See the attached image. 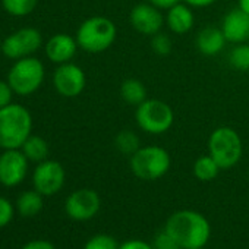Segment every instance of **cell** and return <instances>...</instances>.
<instances>
[{
	"label": "cell",
	"mask_w": 249,
	"mask_h": 249,
	"mask_svg": "<svg viewBox=\"0 0 249 249\" xmlns=\"http://www.w3.org/2000/svg\"><path fill=\"white\" fill-rule=\"evenodd\" d=\"M164 230L179 243L182 249L204 248L211 236L210 221L198 211L180 210L173 213L167 221Z\"/></svg>",
	"instance_id": "1"
},
{
	"label": "cell",
	"mask_w": 249,
	"mask_h": 249,
	"mask_svg": "<svg viewBox=\"0 0 249 249\" xmlns=\"http://www.w3.org/2000/svg\"><path fill=\"white\" fill-rule=\"evenodd\" d=\"M33 117L21 104H8L0 108V148L19 150L31 135Z\"/></svg>",
	"instance_id": "2"
},
{
	"label": "cell",
	"mask_w": 249,
	"mask_h": 249,
	"mask_svg": "<svg viewBox=\"0 0 249 249\" xmlns=\"http://www.w3.org/2000/svg\"><path fill=\"white\" fill-rule=\"evenodd\" d=\"M117 36L116 24L106 17L85 19L76 31V43L87 53H103L111 47Z\"/></svg>",
	"instance_id": "3"
},
{
	"label": "cell",
	"mask_w": 249,
	"mask_h": 249,
	"mask_svg": "<svg viewBox=\"0 0 249 249\" xmlns=\"http://www.w3.org/2000/svg\"><path fill=\"white\" fill-rule=\"evenodd\" d=\"M207 148L208 154L217 161L221 170L234 167L243 154L242 140L230 126H220L214 129L208 138Z\"/></svg>",
	"instance_id": "4"
},
{
	"label": "cell",
	"mask_w": 249,
	"mask_h": 249,
	"mask_svg": "<svg viewBox=\"0 0 249 249\" xmlns=\"http://www.w3.org/2000/svg\"><path fill=\"white\" fill-rule=\"evenodd\" d=\"M135 122L138 128L150 135L166 134L175 122L173 108L163 100L147 98L135 110Z\"/></svg>",
	"instance_id": "5"
},
{
	"label": "cell",
	"mask_w": 249,
	"mask_h": 249,
	"mask_svg": "<svg viewBox=\"0 0 249 249\" xmlns=\"http://www.w3.org/2000/svg\"><path fill=\"white\" fill-rule=\"evenodd\" d=\"M131 170L141 180H157L163 178L172 164L170 154L159 145L141 147L131 156Z\"/></svg>",
	"instance_id": "6"
},
{
	"label": "cell",
	"mask_w": 249,
	"mask_h": 249,
	"mask_svg": "<svg viewBox=\"0 0 249 249\" xmlns=\"http://www.w3.org/2000/svg\"><path fill=\"white\" fill-rule=\"evenodd\" d=\"M44 81V66L36 57L19 59L8 73V84L18 95L36 92Z\"/></svg>",
	"instance_id": "7"
},
{
	"label": "cell",
	"mask_w": 249,
	"mask_h": 249,
	"mask_svg": "<svg viewBox=\"0 0 249 249\" xmlns=\"http://www.w3.org/2000/svg\"><path fill=\"white\" fill-rule=\"evenodd\" d=\"M43 43V37L36 28H21L6 37L2 43V53L9 59H24L36 53Z\"/></svg>",
	"instance_id": "8"
},
{
	"label": "cell",
	"mask_w": 249,
	"mask_h": 249,
	"mask_svg": "<svg viewBox=\"0 0 249 249\" xmlns=\"http://www.w3.org/2000/svg\"><path fill=\"white\" fill-rule=\"evenodd\" d=\"M66 173L63 166L54 160H44L38 163L33 175L34 189L43 196H52L57 194L65 185Z\"/></svg>",
	"instance_id": "9"
},
{
	"label": "cell",
	"mask_w": 249,
	"mask_h": 249,
	"mask_svg": "<svg viewBox=\"0 0 249 249\" xmlns=\"http://www.w3.org/2000/svg\"><path fill=\"white\" fill-rule=\"evenodd\" d=\"M101 207L98 194L92 189L84 188L72 192L65 202L66 214L75 221H88L97 215Z\"/></svg>",
	"instance_id": "10"
},
{
	"label": "cell",
	"mask_w": 249,
	"mask_h": 249,
	"mask_svg": "<svg viewBox=\"0 0 249 249\" xmlns=\"http://www.w3.org/2000/svg\"><path fill=\"white\" fill-rule=\"evenodd\" d=\"M53 84L56 91L66 97V98H73L78 97L87 84V78H85V72L82 71V68H79L75 63H62L59 65V68L54 71L53 75Z\"/></svg>",
	"instance_id": "11"
},
{
	"label": "cell",
	"mask_w": 249,
	"mask_h": 249,
	"mask_svg": "<svg viewBox=\"0 0 249 249\" xmlns=\"http://www.w3.org/2000/svg\"><path fill=\"white\" fill-rule=\"evenodd\" d=\"M164 21L166 18L163 17L161 9L156 8L148 2L135 5L129 14V22L132 28L137 33L148 37H153L160 33L164 25Z\"/></svg>",
	"instance_id": "12"
},
{
	"label": "cell",
	"mask_w": 249,
	"mask_h": 249,
	"mask_svg": "<svg viewBox=\"0 0 249 249\" xmlns=\"http://www.w3.org/2000/svg\"><path fill=\"white\" fill-rule=\"evenodd\" d=\"M28 159L19 150H5L0 156V183L8 188L19 185L28 172Z\"/></svg>",
	"instance_id": "13"
},
{
	"label": "cell",
	"mask_w": 249,
	"mask_h": 249,
	"mask_svg": "<svg viewBox=\"0 0 249 249\" xmlns=\"http://www.w3.org/2000/svg\"><path fill=\"white\" fill-rule=\"evenodd\" d=\"M221 31L229 43L240 44L249 40V14L242 9H231L221 22Z\"/></svg>",
	"instance_id": "14"
},
{
	"label": "cell",
	"mask_w": 249,
	"mask_h": 249,
	"mask_svg": "<svg viewBox=\"0 0 249 249\" xmlns=\"http://www.w3.org/2000/svg\"><path fill=\"white\" fill-rule=\"evenodd\" d=\"M78 47L76 38L69 34H54L46 43V56L53 63H68L75 56Z\"/></svg>",
	"instance_id": "15"
},
{
	"label": "cell",
	"mask_w": 249,
	"mask_h": 249,
	"mask_svg": "<svg viewBox=\"0 0 249 249\" xmlns=\"http://www.w3.org/2000/svg\"><path fill=\"white\" fill-rule=\"evenodd\" d=\"M166 24L169 30L178 36H183L189 33L195 24V17L192 8L186 3H176L166 14Z\"/></svg>",
	"instance_id": "16"
},
{
	"label": "cell",
	"mask_w": 249,
	"mask_h": 249,
	"mask_svg": "<svg viewBox=\"0 0 249 249\" xmlns=\"http://www.w3.org/2000/svg\"><path fill=\"white\" fill-rule=\"evenodd\" d=\"M226 43H227V40H226L221 28H215V27H207V28L201 30L195 40L196 49L205 56H215V54L221 53Z\"/></svg>",
	"instance_id": "17"
},
{
	"label": "cell",
	"mask_w": 249,
	"mask_h": 249,
	"mask_svg": "<svg viewBox=\"0 0 249 249\" xmlns=\"http://www.w3.org/2000/svg\"><path fill=\"white\" fill-rule=\"evenodd\" d=\"M120 97L131 106H140L147 100V88L142 81L137 78H128L120 84Z\"/></svg>",
	"instance_id": "18"
},
{
	"label": "cell",
	"mask_w": 249,
	"mask_h": 249,
	"mask_svg": "<svg viewBox=\"0 0 249 249\" xmlns=\"http://www.w3.org/2000/svg\"><path fill=\"white\" fill-rule=\"evenodd\" d=\"M17 208L22 217H34L43 208V195L38 191H25L17 201Z\"/></svg>",
	"instance_id": "19"
},
{
	"label": "cell",
	"mask_w": 249,
	"mask_h": 249,
	"mask_svg": "<svg viewBox=\"0 0 249 249\" xmlns=\"http://www.w3.org/2000/svg\"><path fill=\"white\" fill-rule=\"evenodd\" d=\"M21 148H22V153L27 156V159L31 160V161L41 163V161L47 160L49 145H47L46 140H43L41 137L30 135L28 140L24 142V145Z\"/></svg>",
	"instance_id": "20"
},
{
	"label": "cell",
	"mask_w": 249,
	"mask_h": 249,
	"mask_svg": "<svg viewBox=\"0 0 249 249\" xmlns=\"http://www.w3.org/2000/svg\"><path fill=\"white\" fill-rule=\"evenodd\" d=\"M220 170H221L220 166L217 164V161L210 154L198 157L196 161L194 163V175L201 182L214 180L218 176Z\"/></svg>",
	"instance_id": "21"
},
{
	"label": "cell",
	"mask_w": 249,
	"mask_h": 249,
	"mask_svg": "<svg viewBox=\"0 0 249 249\" xmlns=\"http://www.w3.org/2000/svg\"><path fill=\"white\" fill-rule=\"evenodd\" d=\"M114 147L122 154L131 157L141 148V141H140V137L134 131L124 129V131H120L114 137Z\"/></svg>",
	"instance_id": "22"
},
{
	"label": "cell",
	"mask_w": 249,
	"mask_h": 249,
	"mask_svg": "<svg viewBox=\"0 0 249 249\" xmlns=\"http://www.w3.org/2000/svg\"><path fill=\"white\" fill-rule=\"evenodd\" d=\"M38 3V0H2L3 9L12 17L30 15Z\"/></svg>",
	"instance_id": "23"
},
{
	"label": "cell",
	"mask_w": 249,
	"mask_h": 249,
	"mask_svg": "<svg viewBox=\"0 0 249 249\" xmlns=\"http://www.w3.org/2000/svg\"><path fill=\"white\" fill-rule=\"evenodd\" d=\"M229 60L233 68L239 71H248L249 69V44L246 43L236 44V47L230 52Z\"/></svg>",
	"instance_id": "24"
},
{
	"label": "cell",
	"mask_w": 249,
	"mask_h": 249,
	"mask_svg": "<svg viewBox=\"0 0 249 249\" xmlns=\"http://www.w3.org/2000/svg\"><path fill=\"white\" fill-rule=\"evenodd\" d=\"M84 249H119V245L110 234H95L85 243Z\"/></svg>",
	"instance_id": "25"
},
{
	"label": "cell",
	"mask_w": 249,
	"mask_h": 249,
	"mask_svg": "<svg viewBox=\"0 0 249 249\" xmlns=\"http://www.w3.org/2000/svg\"><path fill=\"white\" fill-rule=\"evenodd\" d=\"M151 49L159 56H167V54H170V52L173 49V43L167 34L157 33L156 36L151 37Z\"/></svg>",
	"instance_id": "26"
},
{
	"label": "cell",
	"mask_w": 249,
	"mask_h": 249,
	"mask_svg": "<svg viewBox=\"0 0 249 249\" xmlns=\"http://www.w3.org/2000/svg\"><path fill=\"white\" fill-rule=\"evenodd\" d=\"M153 246L154 249H182L179 243L166 230H161L156 234Z\"/></svg>",
	"instance_id": "27"
},
{
	"label": "cell",
	"mask_w": 249,
	"mask_h": 249,
	"mask_svg": "<svg viewBox=\"0 0 249 249\" xmlns=\"http://www.w3.org/2000/svg\"><path fill=\"white\" fill-rule=\"evenodd\" d=\"M14 214H15V210H14V205L11 204V201H8L3 196H0V229L8 226L12 221Z\"/></svg>",
	"instance_id": "28"
},
{
	"label": "cell",
	"mask_w": 249,
	"mask_h": 249,
	"mask_svg": "<svg viewBox=\"0 0 249 249\" xmlns=\"http://www.w3.org/2000/svg\"><path fill=\"white\" fill-rule=\"evenodd\" d=\"M12 88L9 87L8 82L0 79V108L11 104V100H12Z\"/></svg>",
	"instance_id": "29"
},
{
	"label": "cell",
	"mask_w": 249,
	"mask_h": 249,
	"mask_svg": "<svg viewBox=\"0 0 249 249\" xmlns=\"http://www.w3.org/2000/svg\"><path fill=\"white\" fill-rule=\"evenodd\" d=\"M119 249H154V246L148 245L147 242L134 239V240H128L119 246Z\"/></svg>",
	"instance_id": "30"
},
{
	"label": "cell",
	"mask_w": 249,
	"mask_h": 249,
	"mask_svg": "<svg viewBox=\"0 0 249 249\" xmlns=\"http://www.w3.org/2000/svg\"><path fill=\"white\" fill-rule=\"evenodd\" d=\"M22 249H56L54 245L49 240H43V239H36L28 242L27 245H24Z\"/></svg>",
	"instance_id": "31"
},
{
	"label": "cell",
	"mask_w": 249,
	"mask_h": 249,
	"mask_svg": "<svg viewBox=\"0 0 249 249\" xmlns=\"http://www.w3.org/2000/svg\"><path fill=\"white\" fill-rule=\"evenodd\" d=\"M148 3H151V5H154L156 8H159V9H170L172 6H175L176 3H179L180 0H147Z\"/></svg>",
	"instance_id": "32"
},
{
	"label": "cell",
	"mask_w": 249,
	"mask_h": 249,
	"mask_svg": "<svg viewBox=\"0 0 249 249\" xmlns=\"http://www.w3.org/2000/svg\"><path fill=\"white\" fill-rule=\"evenodd\" d=\"M183 2L189 5L191 8H208L214 5L217 0H183Z\"/></svg>",
	"instance_id": "33"
},
{
	"label": "cell",
	"mask_w": 249,
	"mask_h": 249,
	"mask_svg": "<svg viewBox=\"0 0 249 249\" xmlns=\"http://www.w3.org/2000/svg\"><path fill=\"white\" fill-rule=\"evenodd\" d=\"M237 2H239V9L249 14V0H237Z\"/></svg>",
	"instance_id": "34"
},
{
	"label": "cell",
	"mask_w": 249,
	"mask_h": 249,
	"mask_svg": "<svg viewBox=\"0 0 249 249\" xmlns=\"http://www.w3.org/2000/svg\"><path fill=\"white\" fill-rule=\"evenodd\" d=\"M2 43H3V41H2V40H0V52H2Z\"/></svg>",
	"instance_id": "35"
},
{
	"label": "cell",
	"mask_w": 249,
	"mask_h": 249,
	"mask_svg": "<svg viewBox=\"0 0 249 249\" xmlns=\"http://www.w3.org/2000/svg\"><path fill=\"white\" fill-rule=\"evenodd\" d=\"M196 249H202V248H196Z\"/></svg>",
	"instance_id": "36"
}]
</instances>
